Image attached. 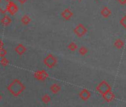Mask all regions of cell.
<instances>
[{
    "mask_svg": "<svg viewBox=\"0 0 126 107\" xmlns=\"http://www.w3.org/2000/svg\"><path fill=\"white\" fill-rule=\"evenodd\" d=\"M96 91L99 94H101L102 95H103L105 93L111 91V87H110V86L105 80H103L99 84H98V86H96Z\"/></svg>",
    "mask_w": 126,
    "mask_h": 107,
    "instance_id": "obj_1",
    "label": "cell"
},
{
    "mask_svg": "<svg viewBox=\"0 0 126 107\" xmlns=\"http://www.w3.org/2000/svg\"><path fill=\"white\" fill-rule=\"evenodd\" d=\"M74 32L79 37H82L87 33V28L82 24H79L74 29Z\"/></svg>",
    "mask_w": 126,
    "mask_h": 107,
    "instance_id": "obj_2",
    "label": "cell"
},
{
    "mask_svg": "<svg viewBox=\"0 0 126 107\" xmlns=\"http://www.w3.org/2000/svg\"><path fill=\"white\" fill-rule=\"evenodd\" d=\"M56 59L52 54H48V56L44 60V63L45 66L50 69L53 68L56 64Z\"/></svg>",
    "mask_w": 126,
    "mask_h": 107,
    "instance_id": "obj_3",
    "label": "cell"
},
{
    "mask_svg": "<svg viewBox=\"0 0 126 107\" xmlns=\"http://www.w3.org/2000/svg\"><path fill=\"white\" fill-rule=\"evenodd\" d=\"M79 96L82 100H87L91 97V92L87 89H83L79 92Z\"/></svg>",
    "mask_w": 126,
    "mask_h": 107,
    "instance_id": "obj_4",
    "label": "cell"
},
{
    "mask_svg": "<svg viewBox=\"0 0 126 107\" xmlns=\"http://www.w3.org/2000/svg\"><path fill=\"white\" fill-rule=\"evenodd\" d=\"M61 16H62L63 18H64L65 19L68 20V19H70L73 17V13H72V11H71L68 8H67V9H65L64 11H63L62 12Z\"/></svg>",
    "mask_w": 126,
    "mask_h": 107,
    "instance_id": "obj_5",
    "label": "cell"
},
{
    "mask_svg": "<svg viewBox=\"0 0 126 107\" xmlns=\"http://www.w3.org/2000/svg\"><path fill=\"white\" fill-rule=\"evenodd\" d=\"M102 96H103V98H104V99L105 100V101H107V102H111L112 100H113V99H114V97H115L114 94H113L111 91H110L105 93V94H103Z\"/></svg>",
    "mask_w": 126,
    "mask_h": 107,
    "instance_id": "obj_6",
    "label": "cell"
},
{
    "mask_svg": "<svg viewBox=\"0 0 126 107\" xmlns=\"http://www.w3.org/2000/svg\"><path fill=\"white\" fill-rule=\"evenodd\" d=\"M111 14V11L110 10L107 8V7H104L102 11H101V15L104 17V18H108L110 15Z\"/></svg>",
    "mask_w": 126,
    "mask_h": 107,
    "instance_id": "obj_7",
    "label": "cell"
},
{
    "mask_svg": "<svg viewBox=\"0 0 126 107\" xmlns=\"http://www.w3.org/2000/svg\"><path fill=\"white\" fill-rule=\"evenodd\" d=\"M36 77L38 79H39V80H45L48 77V75H47V74L45 71H38L37 72V75L36 74Z\"/></svg>",
    "mask_w": 126,
    "mask_h": 107,
    "instance_id": "obj_8",
    "label": "cell"
},
{
    "mask_svg": "<svg viewBox=\"0 0 126 107\" xmlns=\"http://www.w3.org/2000/svg\"><path fill=\"white\" fill-rule=\"evenodd\" d=\"M114 46L118 48V49H121L123 48L124 46V42L120 39H117L115 42H114Z\"/></svg>",
    "mask_w": 126,
    "mask_h": 107,
    "instance_id": "obj_9",
    "label": "cell"
},
{
    "mask_svg": "<svg viewBox=\"0 0 126 107\" xmlns=\"http://www.w3.org/2000/svg\"><path fill=\"white\" fill-rule=\"evenodd\" d=\"M60 89H61V88H60V86H59L57 83H54V84H53V85L50 86V90H51V91H52L53 94L58 93V92L60 91Z\"/></svg>",
    "mask_w": 126,
    "mask_h": 107,
    "instance_id": "obj_10",
    "label": "cell"
},
{
    "mask_svg": "<svg viewBox=\"0 0 126 107\" xmlns=\"http://www.w3.org/2000/svg\"><path fill=\"white\" fill-rule=\"evenodd\" d=\"M68 48L71 51H76V50L77 49V45L75 42H71V43L68 45Z\"/></svg>",
    "mask_w": 126,
    "mask_h": 107,
    "instance_id": "obj_11",
    "label": "cell"
},
{
    "mask_svg": "<svg viewBox=\"0 0 126 107\" xmlns=\"http://www.w3.org/2000/svg\"><path fill=\"white\" fill-rule=\"evenodd\" d=\"M79 53L81 55H82V56H85L86 54L88 53V49L85 48V47H81V48H79Z\"/></svg>",
    "mask_w": 126,
    "mask_h": 107,
    "instance_id": "obj_12",
    "label": "cell"
},
{
    "mask_svg": "<svg viewBox=\"0 0 126 107\" xmlns=\"http://www.w3.org/2000/svg\"><path fill=\"white\" fill-rule=\"evenodd\" d=\"M120 24L126 29V16L124 17L120 20Z\"/></svg>",
    "mask_w": 126,
    "mask_h": 107,
    "instance_id": "obj_13",
    "label": "cell"
},
{
    "mask_svg": "<svg viewBox=\"0 0 126 107\" xmlns=\"http://www.w3.org/2000/svg\"><path fill=\"white\" fill-rule=\"evenodd\" d=\"M42 100L45 102V103H49L50 101V97L48 96V95H45L42 98Z\"/></svg>",
    "mask_w": 126,
    "mask_h": 107,
    "instance_id": "obj_14",
    "label": "cell"
},
{
    "mask_svg": "<svg viewBox=\"0 0 126 107\" xmlns=\"http://www.w3.org/2000/svg\"><path fill=\"white\" fill-rule=\"evenodd\" d=\"M118 2L121 5H125L126 3V0H118Z\"/></svg>",
    "mask_w": 126,
    "mask_h": 107,
    "instance_id": "obj_15",
    "label": "cell"
},
{
    "mask_svg": "<svg viewBox=\"0 0 126 107\" xmlns=\"http://www.w3.org/2000/svg\"><path fill=\"white\" fill-rule=\"evenodd\" d=\"M79 1H82V0H79Z\"/></svg>",
    "mask_w": 126,
    "mask_h": 107,
    "instance_id": "obj_16",
    "label": "cell"
}]
</instances>
